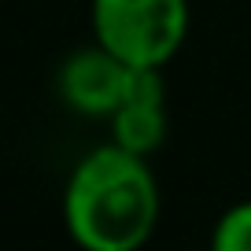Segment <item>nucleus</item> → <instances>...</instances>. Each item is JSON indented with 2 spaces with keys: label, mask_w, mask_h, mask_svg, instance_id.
<instances>
[{
  "label": "nucleus",
  "mask_w": 251,
  "mask_h": 251,
  "mask_svg": "<svg viewBox=\"0 0 251 251\" xmlns=\"http://www.w3.org/2000/svg\"><path fill=\"white\" fill-rule=\"evenodd\" d=\"M159 181L148 155L107 141L74 163L63 188V222L85 251H137L159 226Z\"/></svg>",
  "instance_id": "f257e3e1"
},
{
  "label": "nucleus",
  "mask_w": 251,
  "mask_h": 251,
  "mask_svg": "<svg viewBox=\"0 0 251 251\" xmlns=\"http://www.w3.org/2000/svg\"><path fill=\"white\" fill-rule=\"evenodd\" d=\"M93 41L129 67H166L188 37V0H93Z\"/></svg>",
  "instance_id": "f03ea898"
},
{
  "label": "nucleus",
  "mask_w": 251,
  "mask_h": 251,
  "mask_svg": "<svg viewBox=\"0 0 251 251\" xmlns=\"http://www.w3.org/2000/svg\"><path fill=\"white\" fill-rule=\"evenodd\" d=\"M214 251H251V200L226 207L211 229Z\"/></svg>",
  "instance_id": "39448f33"
},
{
  "label": "nucleus",
  "mask_w": 251,
  "mask_h": 251,
  "mask_svg": "<svg viewBox=\"0 0 251 251\" xmlns=\"http://www.w3.org/2000/svg\"><path fill=\"white\" fill-rule=\"evenodd\" d=\"M111 141L137 155H151L166 141V78L163 67H129L122 103L115 107Z\"/></svg>",
  "instance_id": "20e7f679"
},
{
  "label": "nucleus",
  "mask_w": 251,
  "mask_h": 251,
  "mask_svg": "<svg viewBox=\"0 0 251 251\" xmlns=\"http://www.w3.org/2000/svg\"><path fill=\"white\" fill-rule=\"evenodd\" d=\"M126 81H129V63H122L115 52L103 45L78 48L63 59L59 74H55V89L59 100L85 118H111L115 107L122 103Z\"/></svg>",
  "instance_id": "7ed1b4c3"
}]
</instances>
